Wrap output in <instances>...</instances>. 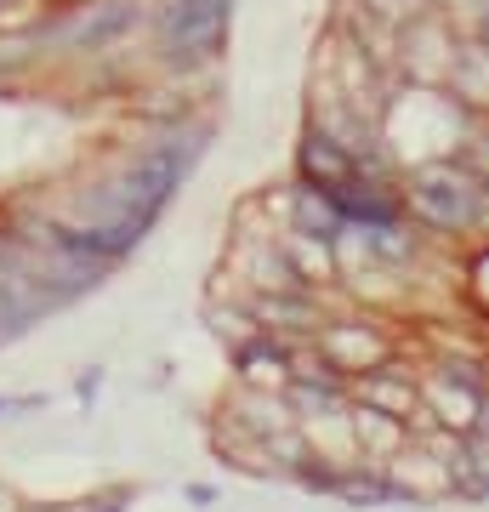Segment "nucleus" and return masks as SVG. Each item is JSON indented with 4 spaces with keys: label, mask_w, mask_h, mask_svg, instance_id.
Masks as SVG:
<instances>
[{
    "label": "nucleus",
    "mask_w": 489,
    "mask_h": 512,
    "mask_svg": "<svg viewBox=\"0 0 489 512\" xmlns=\"http://www.w3.org/2000/svg\"><path fill=\"white\" fill-rule=\"evenodd\" d=\"M410 205H416V217L438 222V228H461L472 217V183L461 171H450V165H427L416 177Z\"/></svg>",
    "instance_id": "nucleus-1"
},
{
    "label": "nucleus",
    "mask_w": 489,
    "mask_h": 512,
    "mask_svg": "<svg viewBox=\"0 0 489 512\" xmlns=\"http://www.w3.org/2000/svg\"><path fill=\"white\" fill-rule=\"evenodd\" d=\"M228 23V0H177L160 18V35L171 52H211Z\"/></svg>",
    "instance_id": "nucleus-2"
},
{
    "label": "nucleus",
    "mask_w": 489,
    "mask_h": 512,
    "mask_svg": "<svg viewBox=\"0 0 489 512\" xmlns=\"http://www.w3.org/2000/svg\"><path fill=\"white\" fill-rule=\"evenodd\" d=\"M302 171H308L313 183H330V188L353 177V165H347V154H342L336 137H308V148H302Z\"/></svg>",
    "instance_id": "nucleus-3"
},
{
    "label": "nucleus",
    "mask_w": 489,
    "mask_h": 512,
    "mask_svg": "<svg viewBox=\"0 0 489 512\" xmlns=\"http://www.w3.org/2000/svg\"><path fill=\"white\" fill-rule=\"evenodd\" d=\"M245 370H251V382L256 387H285L290 376H296V365H290L285 353H268V348H245Z\"/></svg>",
    "instance_id": "nucleus-4"
},
{
    "label": "nucleus",
    "mask_w": 489,
    "mask_h": 512,
    "mask_svg": "<svg viewBox=\"0 0 489 512\" xmlns=\"http://www.w3.org/2000/svg\"><path fill=\"white\" fill-rule=\"evenodd\" d=\"M364 399L376 404V410H393V416H404V410H416V387H399V382H370V387H364Z\"/></svg>",
    "instance_id": "nucleus-5"
},
{
    "label": "nucleus",
    "mask_w": 489,
    "mask_h": 512,
    "mask_svg": "<svg viewBox=\"0 0 489 512\" xmlns=\"http://www.w3.org/2000/svg\"><path fill=\"white\" fill-rule=\"evenodd\" d=\"M262 319L268 325H319V313L308 308V302H296V296H285V302H262Z\"/></svg>",
    "instance_id": "nucleus-6"
},
{
    "label": "nucleus",
    "mask_w": 489,
    "mask_h": 512,
    "mask_svg": "<svg viewBox=\"0 0 489 512\" xmlns=\"http://www.w3.org/2000/svg\"><path fill=\"white\" fill-rule=\"evenodd\" d=\"M421 6H427V0H370V12H381L387 23H410V18H421Z\"/></svg>",
    "instance_id": "nucleus-7"
},
{
    "label": "nucleus",
    "mask_w": 489,
    "mask_h": 512,
    "mask_svg": "<svg viewBox=\"0 0 489 512\" xmlns=\"http://www.w3.org/2000/svg\"><path fill=\"white\" fill-rule=\"evenodd\" d=\"M211 325H222V336H239V342L251 336V319L245 313H211Z\"/></svg>",
    "instance_id": "nucleus-8"
},
{
    "label": "nucleus",
    "mask_w": 489,
    "mask_h": 512,
    "mask_svg": "<svg viewBox=\"0 0 489 512\" xmlns=\"http://www.w3.org/2000/svg\"><path fill=\"white\" fill-rule=\"evenodd\" d=\"M478 148H484V154H472V165H478V171H489V137H484Z\"/></svg>",
    "instance_id": "nucleus-9"
},
{
    "label": "nucleus",
    "mask_w": 489,
    "mask_h": 512,
    "mask_svg": "<svg viewBox=\"0 0 489 512\" xmlns=\"http://www.w3.org/2000/svg\"><path fill=\"white\" fill-rule=\"evenodd\" d=\"M103 512H114V507H103Z\"/></svg>",
    "instance_id": "nucleus-10"
}]
</instances>
